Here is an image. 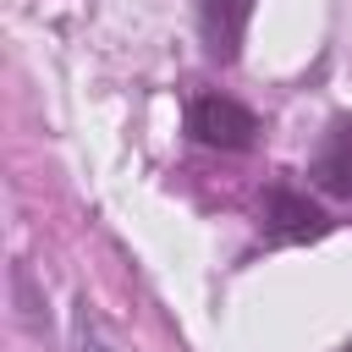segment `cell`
I'll return each mask as SVG.
<instances>
[{"label": "cell", "instance_id": "7a4b0ae2", "mask_svg": "<svg viewBox=\"0 0 352 352\" xmlns=\"http://www.w3.org/2000/svg\"><path fill=\"white\" fill-rule=\"evenodd\" d=\"M324 214L302 198V192H292V187H275L270 192V204H264V231L270 236H280V242H308V236H324Z\"/></svg>", "mask_w": 352, "mask_h": 352}, {"label": "cell", "instance_id": "5b68a950", "mask_svg": "<svg viewBox=\"0 0 352 352\" xmlns=\"http://www.w3.org/2000/svg\"><path fill=\"white\" fill-rule=\"evenodd\" d=\"M346 352H352V346H346Z\"/></svg>", "mask_w": 352, "mask_h": 352}, {"label": "cell", "instance_id": "277c9868", "mask_svg": "<svg viewBox=\"0 0 352 352\" xmlns=\"http://www.w3.org/2000/svg\"><path fill=\"white\" fill-rule=\"evenodd\" d=\"M248 11H253V0H204V38H209V50L220 60L236 55L242 28H248Z\"/></svg>", "mask_w": 352, "mask_h": 352}, {"label": "cell", "instance_id": "3957f363", "mask_svg": "<svg viewBox=\"0 0 352 352\" xmlns=\"http://www.w3.org/2000/svg\"><path fill=\"white\" fill-rule=\"evenodd\" d=\"M314 182L336 198H352V116L330 121V132L314 154Z\"/></svg>", "mask_w": 352, "mask_h": 352}, {"label": "cell", "instance_id": "6da1fadb", "mask_svg": "<svg viewBox=\"0 0 352 352\" xmlns=\"http://www.w3.org/2000/svg\"><path fill=\"white\" fill-rule=\"evenodd\" d=\"M187 132L198 143H209V148H248L253 132H258V121H253L248 104H236L226 94H198L187 104Z\"/></svg>", "mask_w": 352, "mask_h": 352}]
</instances>
